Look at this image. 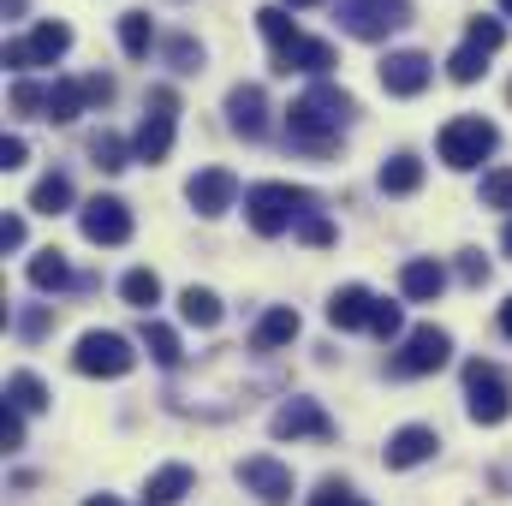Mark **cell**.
I'll list each match as a JSON object with an SVG mask.
<instances>
[{"mask_svg":"<svg viewBox=\"0 0 512 506\" xmlns=\"http://www.w3.org/2000/svg\"><path fill=\"white\" fill-rule=\"evenodd\" d=\"M352 114H358V102H352L340 84H310V90L286 108V131H292V143H304V149H328L340 131L352 126Z\"/></svg>","mask_w":512,"mask_h":506,"instance_id":"6da1fadb","label":"cell"},{"mask_svg":"<svg viewBox=\"0 0 512 506\" xmlns=\"http://www.w3.org/2000/svg\"><path fill=\"white\" fill-rule=\"evenodd\" d=\"M245 215H251V227L262 239H274V233H286L292 221H304L310 215V191H298V185H251L245 191Z\"/></svg>","mask_w":512,"mask_h":506,"instance_id":"7a4b0ae2","label":"cell"},{"mask_svg":"<svg viewBox=\"0 0 512 506\" xmlns=\"http://www.w3.org/2000/svg\"><path fill=\"white\" fill-rule=\"evenodd\" d=\"M495 143H501V131L489 126L483 114H459V120H447L441 126V161L447 167H459V173H471V167H483L489 155H495Z\"/></svg>","mask_w":512,"mask_h":506,"instance_id":"3957f363","label":"cell"},{"mask_svg":"<svg viewBox=\"0 0 512 506\" xmlns=\"http://www.w3.org/2000/svg\"><path fill=\"white\" fill-rule=\"evenodd\" d=\"M465 411H471V423H483V429H495V423H507L512 417L507 376H501L495 364H483V358L465 364Z\"/></svg>","mask_w":512,"mask_h":506,"instance_id":"277c9868","label":"cell"},{"mask_svg":"<svg viewBox=\"0 0 512 506\" xmlns=\"http://www.w3.org/2000/svg\"><path fill=\"white\" fill-rule=\"evenodd\" d=\"M72 370L78 376H131L137 370V352H131L126 334H108V328H90L84 340H78V352H72Z\"/></svg>","mask_w":512,"mask_h":506,"instance_id":"5b68a950","label":"cell"},{"mask_svg":"<svg viewBox=\"0 0 512 506\" xmlns=\"http://www.w3.org/2000/svg\"><path fill=\"white\" fill-rule=\"evenodd\" d=\"M149 108L155 114H143V126H137V137H131V149H137V161H167L173 155V120H179V96L167 90V84H155L149 90Z\"/></svg>","mask_w":512,"mask_h":506,"instance_id":"8992f818","label":"cell"},{"mask_svg":"<svg viewBox=\"0 0 512 506\" xmlns=\"http://www.w3.org/2000/svg\"><path fill=\"white\" fill-rule=\"evenodd\" d=\"M447 358H453V334L435 328V322H423V328H411L405 346L393 352V376H429V370H441Z\"/></svg>","mask_w":512,"mask_h":506,"instance_id":"52a82bcc","label":"cell"},{"mask_svg":"<svg viewBox=\"0 0 512 506\" xmlns=\"http://www.w3.org/2000/svg\"><path fill=\"white\" fill-rule=\"evenodd\" d=\"M66 48H72V30H66L60 18H42L30 36L6 42V66H12V72H30V66H54Z\"/></svg>","mask_w":512,"mask_h":506,"instance_id":"ba28073f","label":"cell"},{"mask_svg":"<svg viewBox=\"0 0 512 506\" xmlns=\"http://www.w3.org/2000/svg\"><path fill=\"white\" fill-rule=\"evenodd\" d=\"M405 18H411L405 0H340V24L358 42H382L387 30H399Z\"/></svg>","mask_w":512,"mask_h":506,"instance_id":"9c48e42d","label":"cell"},{"mask_svg":"<svg viewBox=\"0 0 512 506\" xmlns=\"http://www.w3.org/2000/svg\"><path fill=\"white\" fill-rule=\"evenodd\" d=\"M268 429H274V441H334V417L316 399H286L268 417Z\"/></svg>","mask_w":512,"mask_h":506,"instance_id":"30bf717a","label":"cell"},{"mask_svg":"<svg viewBox=\"0 0 512 506\" xmlns=\"http://www.w3.org/2000/svg\"><path fill=\"white\" fill-rule=\"evenodd\" d=\"M78 227H84V239H90V245H126V239H131L126 197H90V203L78 209Z\"/></svg>","mask_w":512,"mask_h":506,"instance_id":"8fae6325","label":"cell"},{"mask_svg":"<svg viewBox=\"0 0 512 506\" xmlns=\"http://www.w3.org/2000/svg\"><path fill=\"white\" fill-rule=\"evenodd\" d=\"M239 483H245L262 506H286V501H292V471H286L280 459H268V453L239 459Z\"/></svg>","mask_w":512,"mask_h":506,"instance_id":"7c38bea8","label":"cell"},{"mask_svg":"<svg viewBox=\"0 0 512 506\" xmlns=\"http://www.w3.org/2000/svg\"><path fill=\"white\" fill-rule=\"evenodd\" d=\"M429 78H435V66H429V54H417V48H399V54L382 60V90L387 96H423Z\"/></svg>","mask_w":512,"mask_h":506,"instance_id":"4fadbf2b","label":"cell"},{"mask_svg":"<svg viewBox=\"0 0 512 506\" xmlns=\"http://www.w3.org/2000/svg\"><path fill=\"white\" fill-rule=\"evenodd\" d=\"M185 197H191V209H197L203 221H215V215H227V209H233V197H239V179H233L227 167H203V173L185 185Z\"/></svg>","mask_w":512,"mask_h":506,"instance_id":"5bb4252c","label":"cell"},{"mask_svg":"<svg viewBox=\"0 0 512 506\" xmlns=\"http://www.w3.org/2000/svg\"><path fill=\"white\" fill-rule=\"evenodd\" d=\"M274 72H280V78L310 72V78H322V84H328V72H334V42H322V36H298L292 48H280V54H274Z\"/></svg>","mask_w":512,"mask_h":506,"instance_id":"9a60e30c","label":"cell"},{"mask_svg":"<svg viewBox=\"0 0 512 506\" xmlns=\"http://www.w3.org/2000/svg\"><path fill=\"white\" fill-rule=\"evenodd\" d=\"M227 126L239 131V137H262L268 131V96H262V84H239L227 96Z\"/></svg>","mask_w":512,"mask_h":506,"instance_id":"2e32d148","label":"cell"},{"mask_svg":"<svg viewBox=\"0 0 512 506\" xmlns=\"http://www.w3.org/2000/svg\"><path fill=\"white\" fill-rule=\"evenodd\" d=\"M435 447H441V435H435V429H423V423H405V429L387 441V465H393V471H411V465L435 459Z\"/></svg>","mask_w":512,"mask_h":506,"instance_id":"e0dca14e","label":"cell"},{"mask_svg":"<svg viewBox=\"0 0 512 506\" xmlns=\"http://www.w3.org/2000/svg\"><path fill=\"white\" fill-rule=\"evenodd\" d=\"M399 292H405V298H417V304H429V298H441V292H447V268H441L435 256H411V262L399 268Z\"/></svg>","mask_w":512,"mask_h":506,"instance_id":"ac0fdd59","label":"cell"},{"mask_svg":"<svg viewBox=\"0 0 512 506\" xmlns=\"http://www.w3.org/2000/svg\"><path fill=\"white\" fill-rule=\"evenodd\" d=\"M370 316H376V292L370 286H340L334 304H328V322L334 328H370Z\"/></svg>","mask_w":512,"mask_h":506,"instance_id":"d6986e66","label":"cell"},{"mask_svg":"<svg viewBox=\"0 0 512 506\" xmlns=\"http://www.w3.org/2000/svg\"><path fill=\"white\" fill-rule=\"evenodd\" d=\"M191 465H161L149 483H143V506H173V501H185L191 495Z\"/></svg>","mask_w":512,"mask_h":506,"instance_id":"ffe728a7","label":"cell"},{"mask_svg":"<svg viewBox=\"0 0 512 506\" xmlns=\"http://www.w3.org/2000/svg\"><path fill=\"white\" fill-rule=\"evenodd\" d=\"M30 286H36V292H66V286H72V262H66V251L48 245V251L30 256Z\"/></svg>","mask_w":512,"mask_h":506,"instance_id":"44dd1931","label":"cell"},{"mask_svg":"<svg viewBox=\"0 0 512 506\" xmlns=\"http://www.w3.org/2000/svg\"><path fill=\"white\" fill-rule=\"evenodd\" d=\"M84 108H90L84 78H60V84H48V120H54V126H72Z\"/></svg>","mask_w":512,"mask_h":506,"instance_id":"7402d4cb","label":"cell"},{"mask_svg":"<svg viewBox=\"0 0 512 506\" xmlns=\"http://www.w3.org/2000/svg\"><path fill=\"white\" fill-rule=\"evenodd\" d=\"M292 340H298V310L292 304H274L256 322V352H274V346H292Z\"/></svg>","mask_w":512,"mask_h":506,"instance_id":"603a6c76","label":"cell"},{"mask_svg":"<svg viewBox=\"0 0 512 506\" xmlns=\"http://www.w3.org/2000/svg\"><path fill=\"white\" fill-rule=\"evenodd\" d=\"M423 185V161L417 155H393V161H382V191L387 197H411Z\"/></svg>","mask_w":512,"mask_h":506,"instance_id":"cb8c5ba5","label":"cell"},{"mask_svg":"<svg viewBox=\"0 0 512 506\" xmlns=\"http://www.w3.org/2000/svg\"><path fill=\"white\" fill-rule=\"evenodd\" d=\"M120 298H126L131 310H143V316H149V310L161 304V274H155V268H131L126 280H120Z\"/></svg>","mask_w":512,"mask_h":506,"instance_id":"d4e9b609","label":"cell"},{"mask_svg":"<svg viewBox=\"0 0 512 506\" xmlns=\"http://www.w3.org/2000/svg\"><path fill=\"white\" fill-rule=\"evenodd\" d=\"M30 209H36V215H60V209H72V179H66V173H42L36 191H30Z\"/></svg>","mask_w":512,"mask_h":506,"instance_id":"484cf974","label":"cell"},{"mask_svg":"<svg viewBox=\"0 0 512 506\" xmlns=\"http://www.w3.org/2000/svg\"><path fill=\"white\" fill-rule=\"evenodd\" d=\"M179 316H185L191 328H215V322H221V298H215L209 286H185V292H179Z\"/></svg>","mask_w":512,"mask_h":506,"instance_id":"4316f807","label":"cell"},{"mask_svg":"<svg viewBox=\"0 0 512 506\" xmlns=\"http://www.w3.org/2000/svg\"><path fill=\"white\" fill-rule=\"evenodd\" d=\"M143 352H149L161 370H179V358H185V352H179V334H173L167 322H143Z\"/></svg>","mask_w":512,"mask_h":506,"instance_id":"83f0119b","label":"cell"},{"mask_svg":"<svg viewBox=\"0 0 512 506\" xmlns=\"http://www.w3.org/2000/svg\"><path fill=\"white\" fill-rule=\"evenodd\" d=\"M90 161H96L102 173H126L131 161H137V149H131L126 137H114V131H102V137L90 143Z\"/></svg>","mask_w":512,"mask_h":506,"instance_id":"f1b7e54d","label":"cell"},{"mask_svg":"<svg viewBox=\"0 0 512 506\" xmlns=\"http://www.w3.org/2000/svg\"><path fill=\"white\" fill-rule=\"evenodd\" d=\"M6 405H18V411H48V387H42V376H30V370L6 376Z\"/></svg>","mask_w":512,"mask_h":506,"instance_id":"f546056e","label":"cell"},{"mask_svg":"<svg viewBox=\"0 0 512 506\" xmlns=\"http://www.w3.org/2000/svg\"><path fill=\"white\" fill-rule=\"evenodd\" d=\"M120 48H126L131 60H143V54L155 48V24H149V12H120Z\"/></svg>","mask_w":512,"mask_h":506,"instance_id":"4dcf8cb0","label":"cell"},{"mask_svg":"<svg viewBox=\"0 0 512 506\" xmlns=\"http://www.w3.org/2000/svg\"><path fill=\"white\" fill-rule=\"evenodd\" d=\"M256 30H262V36H268V42H274V54H280V48H292V42H298V24H292V18H286V6H262V12H256Z\"/></svg>","mask_w":512,"mask_h":506,"instance_id":"1f68e13d","label":"cell"},{"mask_svg":"<svg viewBox=\"0 0 512 506\" xmlns=\"http://www.w3.org/2000/svg\"><path fill=\"white\" fill-rule=\"evenodd\" d=\"M483 72H489V54H483V48H471V42L447 60V78H453V84H477Z\"/></svg>","mask_w":512,"mask_h":506,"instance_id":"d6a6232c","label":"cell"},{"mask_svg":"<svg viewBox=\"0 0 512 506\" xmlns=\"http://www.w3.org/2000/svg\"><path fill=\"white\" fill-rule=\"evenodd\" d=\"M465 42H471V48H483V54H495V48L507 42V24H501V18H471Z\"/></svg>","mask_w":512,"mask_h":506,"instance_id":"836d02e7","label":"cell"},{"mask_svg":"<svg viewBox=\"0 0 512 506\" xmlns=\"http://www.w3.org/2000/svg\"><path fill=\"white\" fill-rule=\"evenodd\" d=\"M12 108H18V114H42V120H48V90H42L36 78H18V84H12Z\"/></svg>","mask_w":512,"mask_h":506,"instance_id":"e575fe53","label":"cell"},{"mask_svg":"<svg viewBox=\"0 0 512 506\" xmlns=\"http://www.w3.org/2000/svg\"><path fill=\"white\" fill-rule=\"evenodd\" d=\"M483 209H512V167L483 173Z\"/></svg>","mask_w":512,"mask_h":506,"instance_id":"d590c367","label":"cell"},{"mask_svg":"<svg viewBox=\"0 0 512 506\" xmlns=\"http://www.w3.org/2000/svg\"><path fill=\"white\" fill-rule=\"evenodd\" d=\"M161 48H167V60H173L179 72H197V66H203V42H191V36H167Z\"/></svg>","mask_w":512,"mask_h":506,"instance_id":"8d00e7d4","label":"cell"},{"mask_svg":"<svg viewBox=\"0 0 512 506\" xmlns=\"http://www.w3.org/2000/svg\"><path fill=\"white\" fill-rule=\"evenodd\" d=\"M370 334H376V340H399V334H405V316H399V304H387V298H376Z\"/></svg>","mask_w":512,"mask_h":506,"instance_id":"74e56055","label":"cell"},{"mask_svg":"<svg viewBox=\"0 0 512 506\" xmlns=\"http://www.w3.org/2000/svg\"><path fill=\"white\" fill-rule=\"evenodd\" d=\"M298 239H304V245H316V251H328L340 233H334V221H328V215H304V221H298Z\"/></svg>","mask_w":512,"mask_h":506,"instance_id":"f35d334b","label":"cell"},{"mask_svg":"<svg viewBox=\"0 0 512 506\" xmlns=\"http://www.w3.org/2000/svg\"><path fill=\"white\" fill-rule=\"evenodd\" d=\"M0 447H6V453L24 447V411H18V405H0Z\"/></svg>","mask_w":512,"mask_h":506,"instance_id":"ab89813d","label":"cell"},{"mask_svg":"<svg viewBox=\"0 0 512 506\" xmlns=\"http://www.w3.org/2000/svg\"><path fill=\"white\" fill-rule=\"evenodd\" d=\"M48 328H54V310H48V304H30V310L18 316V334H24V340H42Z\"/></svg>","mask_w":512,"mask_h":506,"instance_id":"60d3db41","label":"cell"},{"mask_svg":"<svg viewBox=\"0 0 512 506\" xmlns=\"http://www.w3.org/2000/svg\"><path fill=\"white\" fill-rule=\"evenodd\" d=\"M310 506H352V489H346L340 477H328V483H316V495H310Z\"/></svg>","mask_w":512,"mask_h":506,"instance_id":"b9f144b4","label":"cell"},{"mask_svg":"<svg viewBox=\"0 0 512 506\" xmlns=\"http://www.w3.org/2000/svg\"><path fill=\"white\" fill-rule=\"evenodd\" d=\"M84 96H90L96 108H108V102H114V78H102V72H90V78H84Z\"/></svg>","mask_w":512,"mask_h":506,"instance_id":"7bdbcfd3","label":"cell"},{"mask_svg":"<svg viewBox=\"0 0 512 506\" xmlns=\"http://www.w3.org/2000/svg\"><path fill=\"white\" fill-rule=\"evenodd\" d=\"M24 155H30V143H24V137H6V143H0V167H6V173H12V167H24Z\"/></svg>","mask_w":512,"mask_h":506,"instance_id":"ee69618b","label":"cell"},{"mask_svg":"<svg viewBox=\"0 0 512 506\" xmlns=\"http://www.w3.org/2000/svg\"><path fill=\"white\" fill-rule=\"evenodd\" d=\"M459 274H465L471 286H483V280H489V262H483L477 251H465V256H459Z\"/></svg>","mask_w":512,"mask_h":506,"instance_id":"f6af8a7d","label":"cell"},{"mask_svg":"<svg viewBox=\"0 0 512 506\" xmlns=\"http://www.w3.org/2000/svg\"><path fill=\"white\" fill-rule=\"evenodd\" d=\"M0 245H6V251H18V245H24V221H18V215H6V221H0Z\"/></svg>","mask_w":512,"mask_h":506,"instance_id":"bcb514c9","label":"cell"},{"mask_svg":"<svg viewBox=\"0 0 512 506\" xmlns=\"http://www.w3.org/2000/svg\"><path fill=\"white\" fill-rule=\"evenodd\" d=\"M501 334H507V340H512V298H507V304H501Z\"/></svg>","mask_w":512,"mask_h":506,"instance_id":"7dc6e473","label":"cell"},{"mask_svg":"<svg viewBox=\"0 0 512 506\" xmlns=\"http://www.w3.org/2000/svg\"><path fill=\"white\" fill-rule=\"evenodd\" d=\"M84 506H120V501H114V495H90Z\"/></svg>","mask_w":512,"mask_h":506,"instance_id":"c3c4849f","label":"cell"},{"mask_svg":"<svg viewBox=\"0 0 512 506\" xmlns=\"http://www.w3.org/2000/svg\"><path fill=\"white\" fill-rule=\"evenodd\" d=\"M501 251H507V256H512V221H507V233H501Z\"/></svg>","mask_w":512,"mask_h":506,"instance_id":"681fc988","label":"cell"},{"mask_svg":"<svg viewBox=\"0 0 512 506\" xmlns=\"http://www.w3.org/2000/svg\"><path fill=\"white\" fill-rule=\"evenodd\" d=\"M280 6H316V0H280Z\"/></svg>","mask_w":512,"mask_h":506,"instance_id":"f907efd6","label":"cell"},{"mask_svg":"<svg viewBox=\"0 0 512 506\" xmlns=\"http://www.w3.org/2000/svg\"><path fill=\"white\" fill-rule=\"evenodd\" d=\"M501 12H507V18H512V0H501Z\"/></svg>","mask_w":512,"mask_h":506,"instance_id":"816d5d0a","label":"cell"},{"mask_svg":"<svg viewBox=\"0 0 512 506\" xmlns=\"http://www.w3.org/2000/svg\"><path fill=\"white\" fill-rule=\"evenodd\" d=\"M352 506H370V501H352Z\"/></svg>","mask_w":512,"mask_h":506,"instance_id":"f5cc1de1","label":"cell"}]
</instances>
